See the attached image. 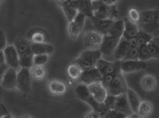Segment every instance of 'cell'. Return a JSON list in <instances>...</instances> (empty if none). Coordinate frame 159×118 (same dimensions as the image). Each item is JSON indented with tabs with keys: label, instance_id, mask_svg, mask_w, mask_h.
Here are the masks:
<instances>
[{
	"label": "cell",
	"instance_id": "d590c367",
	"mask_svg": "<svg viewBox=\"0 0 159 118\" xmlns=\"http://www.w3.org/2000/svg\"><path fill=\"white\" fill-rule=\"evenodd\" d=\"M152 57L151 56L150 53H149L147 45H143L141 46L139 48V60L142 61H148L152 59Z\"/></svg>",
	"mask_w": 159,
	"mask_h": 118
},
{
	"label": "cell",
	"instance_id": "ffe728a7",
	"mask_svg": "<svg viewBox=\"0 0 159 118\" xmlns=\"http://www.w3.org/2000/svg\"><path fill=\"white\" fill-rule=\"evenodd\" d=\"M31 49L34 55L47 54L51 55L54 51V47L51 44L46 43H33L31 42Z\"/></svg>",
	"mask_w": 159,
	"mask_h": 118
},
{
	"label": "cell",
	"instance_id": "f546056e",
	"mask_svg": "<svg viewBox=\"0 0 159 118\" xmlns=\"http://www.w3.org/2000/svg\"><path fill=\"white\" fill-rule=\"evenodd\" d=\"M139 30L145 31L152 34L159 29V13L156 20L151 23H139L138 24Z\"/></svg>",
	"mask_w": 159,
	"mask_h": 118
},
{
	"label": "cell",
	"instance_id": "d6a6232c",
	"mask_svg": "<svg viewBox=\"0 0 159 118\" xmlns=\"http://www.w3.org/2000/svg\"><path fill=\"white\" fill-rule=\"evenodd\" d=\"M48 61V55L47 54H40V55H34L33 65L44 66Z\"/></svg>",
	"mask_w": 159,
	"mask_h": 118
},
{
	"label": "cell",
	"instance_id": "7c38bea8",
	"mask_svg": "<svg viewBox=\"0 0 159 118\" xmlns=\"http://www.w3.org/2000/svg\"><path fill=\"white\" fill-rule=\"evenodd\" d=\"M114 110L125 114L127 117L133 116V115H136L134 114L130 107V105L129 104L127 94H123L119 96H116Z\"/></svg>",
	"mask_w": 159,
	"mask_h": 118
},
{
	"label": "cell",
	"instance_id": "83f0119b",
	"mask_svg": "<svg viewBox=\"0 0 159 118\" xmlns=\"http://www.w3.org/2000/svg\"><path fill=\"white\" fill-rule=\"evenodd\" d=\"M58 5L62 7L63 12L64 15H65L68 23L72 22L76 17L79 11L75 8L68 6V5L66 4L65 3L62 2V3H59Z\"/></svg>",
	"mask_w": 159,
	"mask_h": 118
},
{
	"label": "cell",
	"instance_id": "8d00e7d4",
	"mask_svg": "<svg viewBox=\"0 0 159 118\" xmlns=\"http://www.w3.org/2000/svg\"><path fill=\"white\" fill-rule=\"evenodd\" d=\"M131 21L139 24L141 20V13L140 11H138L137 9L131 8L128 11V17Z\"/></svg>",
	"mask_w": 159,
	"mask_h": 118
},
{
	"label": "cell",
	"instance_id": "b9f144b4",
	"mask_svg": "<svg viewBox=\"0 0 159 118\" xmlns=\"http://www.w3.org/2000/svg\"><path fill=\"white\" fill-rule=\"evenodd\" d=\"M0 117H11L9 111L6 109V107L3 106V104H1V108H0Z\"/></svg>",
	"mask_w": 159,
	"mask_h": 118
},
{
	"label": "cell",
	"instance_id": "d6986e66",
	"mask_svg": "<svg viewBox=\"0 0 159 118\" xmlns=\"http://www.w3.org/2000/svg\"><path fill=\"white\" fill-rule=\"evenodd\" d=\"M140 85L143 90L152 92L155 90L157 87V80L155 76L151 74H147L141 78Z\"/></svg>",
	"mask_w": 159,
	"mask_h": 118
},
{
	"label": "cell",
	"instance_id": "e0dca14e",
	"mask_svg": "<svg viewBox=\"0 0 159 118\" xmlns=\"http://www.w3.org/2000/svg\"><path fill=\"white\" fill-rule=\"evenodd\" d=\"M131 45L129 40L122 37L119 41L117 48L113 54V57L117 61H123L130 49Z\"/></svg>",
	"mask_w": 159,
	"mask_h": 118
},
{
	"label": "cell",
	"instance_id": "9c48e42d",
	"mask_svg": "<svg viewBox=\"0 0 159 118\" xmlns=\"http://www.w3.org/2000/svg\"><path fill=\"white\" fill-rule=\"evenodd\" d=\"M1 85L7 90H15L17 88V69L9 67L1 78Z\"/></svg>",
	"mask_w": 159,
	"mask_h": 118
},
{
	"label": "cell",
	"instance_id": "7a4b0ae2",
	"mask_svg": "<svg viewBox=\"0 0 159 118\" xmlns=\"http://www.w3.org/2000/svg\"><path fill=\"white\" fill-rule=\"evenodd\" d=\"M15 46L19 54L20 66L29 68L33 66L34 54L31 49V41L23 39H19Z\"/></svg>",
	"mask_w": 159,
	"mask_h": 118
},
{
	"label": "cell",
	"instance_id": "30bf717a",
	"mask_svg": "<svg viewBox=\"0 0 159 118\" xmlns=\"http://www.w3.org/2000/svg\"><path fill=\"white\" fill-rule=\"evenodd\" d=\"M103 37L102 34L95 31H87L84 35V45L88 49H99L102 43Z\"/></svg>",
	"mask_w": 159,
	"mask_h": 118
},
{
	"label": "cell",
	"instance_id": "c3c4849f",
	"mask_svg": "<svg viewBox=\"0 0 159 118\" xmlns=\"http://www.w3.org/2000/svg\"><path fill=\"white\" fill-rule=\"evenodd\" d=\"M152 35L153 37H155V36H159V29H158V30H157V31H155L154 33H152Z\"/></svg>",
	"mask_w": 159,
	"mask_h": 118
},
{
	"label": "cell",
	"instance_id": "f6af8a7d",
	"mask_svg": "<svg viewBox=\"0 0 159 118\" xmlns=\"http://www.w3.org/2000/svg\"><path fill=\"white\" fill-rule=\"evenodd\" d=\"M84 117H93V118H96V117H100L99 116V114H98V113L96 111H91L89 112H88L87 114H86L85 115H84Z\"/></svg>",
	"mask_w": 159,
	"mask_h": 118
},
{
	"label": "cell",
	"instance_id": "4dcf8cb0",
	"mask_svg": "<svg viewBox=\"0 0 159 118\" xmlns=\"http://www.w3.org/2000/svg\"><path fill=\"white\" fill-rule=\"evenodd\" d=\"M152 39L153 36L152 34L140 30H139V32L136 37L137 44L139 47L147 45L149 42L152 40Z\"/></svg>",
	"mask_w": 159,
	"mask_h": 118
},
{
	"label": "cell",
	"instance_id": "5b68a950",
	"mask_svg": "<svg viewBox=\"0 0 159 118\" xmlns=\"http://www.w3.org/2000/svg\"><path fill=\"white\" fill-rule=\"evenodd\" d=\"M106 90L108 94L113 96H119L123 94H126L128 87L122 72L117 74L116 77L107 86Z\"/></svg>",
	"mask_w": 159,
	"mask_h": 118
},
{
	"label": "cell",
	"instance_id": "5bb4252c",
	"mask_svg": "<svg viewBox=\"0 0 159 118\" xmlns=\"http://www.w3.org/2000/svg\"><path fill=\"white\" fill-rule=\"evenodd\" d=\"M3 51L6 58V62L9 66L17 69L20 66V61L16 47L15 45H9Z\"/></svg>",
	"mask_w": 159,
	"mask_h": 118
},
{
	"label": "cell",
	"instance_id": "1f68e13d",
	"mask_svg": "<svg viewBox=\"0 0 159 118\" xmlns=\"http://www.w3.org/2000/svg\"><path fill=\"white\" fill-rule=\"evenodd\" d=\"M139 48H140V47H139L138 45L135 46H131L126 55V56L123 59V61L139 60Z\"/></svg>",
	"mask_w": 159,
	"mask_h": 118
},
{
	"label": "cell",
	"instance_id": "7dc6e473",
	"mask_svg": "<svg viewBox=\"0 0 159 118\" xmlns=\"http://www.w3.org/2000/svg\"><path fill=\"white\" fill-rule=\"evenodd\" d=\"M152 40L154 41V42L156 43V45H157V47L159 48V36L153 37Z\"/></svg>",
	"mask_w": 159,
	"mask_h": 118
},
{
	"label": "cell",
	"instance_id": "7402d4cb",
	"mask_svg": "<svg viewBox=\"0 0 159 118\" xmlns=\"http://www.w3.org/2000/svg\"><path fill=\"white\" fill-rule=\"evenodd\" d=\"M126 94L127 96L129 104L130 105L132 111H133L134 114L137 115L139 107L140 106L141 102L140 98H139L137 93L134 90L130 89V88H128Z\"/></svg>",
	"mask_w": 159,
	"mask_h": 118
},
{
	"label": "cell",
	"instance_id": "ee69618b",
	"mask_svg": "<svg viewBox=\"0 0 159 118\" xmlns=\"http://www.w3.org/2000/svg\"><path fill=\"white\" fill-rule=\"evenodd\" d=\"M9 68V65L6 62L0 63V72H1V78L3 77L4 74L7 70L8 68Z\"/></svg>",
	"mask_w": 159,
	"mask_h": 118
},
{
	"label": "cell",
	"instance_id": "44dd1931",
	"mask_svg": "<svg viewBox=\"0 0 159 118\" xmlns=\"http://www.w3.org/2000/svg\"><path fill=\"white\" fill-rule=\"evenodd\" d=\"M48 90L52 94L55 96H62L66 94L67 87L65 84L61 81L54 80L49 82Z\"/></svg>",
	"mask_w": 159,
	"mask_h": 118
},
{
	"label": "cell",
	"instance_id": "4316f807",
	"mask_svg": "<svg viewBox=\"0 0 159 118\" xmlns=\"http://www.w3.org/2000/svg\"><path fill=\"white\" fill-rule=\"evenodd\" d=\"M30 72L33 79L43 80L47 76V71L43 66L33 65L30 68Z\"/></svg>",
	"mask_w": 159,
	"mask_h": 118
},
{
	"label": "cell",
	"instance_id": "277c9868",
	"mask_svg": "<svg viewBox=\"0 0 159 118\" xmlns=\"http://www.w3.org/2000/svg\"><path fill=\"white\" fill-rule=\"evenodd\" d=\"M93 16L100 19H115L119 12L116 5H108L100 0H92Z\"/></svg>",
	"mask_w": 159,
	"mask_h": 118
},
{
	"label": "cell",
	"instance_id": "ab89813d",
	"mask_svg": "<svg viewBox=\"0 0 159 118\" xmlns=\"http://www.w3.org/2000/svg\"><path fill=\"white\" fill-rule=\"evenodd\" d=\"M45 37L44 36L43 33L37 32L34 34L31 39L33 43H44Z\"/></svg>",
	"mask_w": 159,
	"mask_h": 118
},
{
	"label": "cell",
	"instance_id": "6da1fadb",
	"mask_svg": "<svg viewBox=\"0 0 159 118\" xmlns=\"http://www.w3.org/2000/svg\"><path fill=\"white\" fill-rule=\"evenodd\" d=\"M74 92H75L79 99L86 103L89 106H90L92 110L96 111L99 114V117H107V115L108 114L110 109L107 107L104 103H99L94 99L90 91L89 90L88 85L81 83L80 84L78 85L75 88Z\"/></svg>",
	"mask_w": 159,
	"mask_h": 118
},
{
	"label": "cell",
	"instance_id": "60d3db41",
	"mask_svg": "<svg viewBox=\"0 0 159 118\" xmlns=\"http://www.w3.org/2000/svg\"><path fill=\"white\" fill-rule=\"evenodd\" d=\"M127 116L122 114V113L119 112L116 110H110L108 113V114L107 115L106 117H109V118H121V117H126Z\"/></svg>",
	"mask_w": 159,
	"mask_h": 118
},
{
	"label": "cell",
	"instance_id": "681fc988",
	"mask_svg": "<svg viewBox=\"0 0 159 118\" xmlns=\"http://www.w3.org/2000/svg\"><path fill=\"white\" fill-rule=\"evenodd\" d=\"M68 85H69L70 86H72V82L70 80L68 81Z\"/></svg>",
	"mask_w": 159,
	"mask_h": 118
},
{
	"label": "cell",
	"instance_id": "f1b7e54d",
	"mask_svg": "<svg viewBox=\"0 0 159 118\" xmlns=\"http://www.w3.org/2000/svg\"><path fill=\"white\" fill-rule=\"evenodd\" d=\"M79 12L83 13L86 17L90 19L93 17V10L92 0H82L78 9Z\"/></svg>",
	"mask_w": 159,
	"mask_h": 118
},
{
	"label": "cell",
	"instance_id": "bcb514c9",
	"mask_svg": "<svg viewBox=\"0 0 159 118\" xmlns=\"http://www.w3.org/2000/svg\"><path fill=\"white\" fill-rule=\"evenodd\" d=\"M100 1L108 5H115L119 0H100Z\"/></svg>",
	"mask_w": 159,
	"mask_h": 118
},
{
	"label": "cell",
	"instance_id": "8fae6325",
	"mask_svg": "<svg viewBox=\"0 0 159 118\" xmlns=\"http://www.w3.org/2000/svg\"><path fill=\"white\" fill-rule=\"evenodd\" d=\"M102 77V74L99 71L96 67H95L89 70H83L80 77L79 81L80 83L88 86L93 83L101 82Z\"/></svg>",
	"mask_w": 159,
	"mask_h": 118
},
{
	"label": "cell",
	"instance_id": "74e56055",
	"mask_svg": "<svg viewBox=\"0 0 159 118\" xmlns=\"http://www.w3.org/2000/svg\"><path fill=\"white\" fill-rule=\"evenodd\" d=\"M119 72H115V73H111V74H107V75H103L102 79V84L103 86L105 87L106 88H107V86L110 84L112 82V81L114 80L117 76V75Z\"/></svg>",
	"mask_w": 159,
	"mask_h": 118
},
{
	"label": "cell",
	"instance_id": "484cf974",
	"mask_svg": "<svg viewBox=\"0 0 159 118\" xmlns=\"http://www.w3.org/2000/svg\"><path fill=\"white\" fill-rule=\"evenodd\" d=\"M82 71L83 70L80 66L78 65L76 63L73 62L67 68V75L71 80H79Z\"/></svg>",
	"mask_w": 159,
	"mask_h": 118
},
{
	"label": "cell",
	"instance_id": "52a82bcc",
	"mask_svg": "<svg viewBox=\"0 0 159 118\" xmlns=\"http://www.w3.org/2000/svg\"><path fill=\"white\" fill-rule=\"evenodd\" d=\"M86 16L81 12H78V15L74 20L69 23L68 33L70 38L73 40H76L81 33L85 23Z\"/></svg>",
	"mask_w": 159,
	"mask_h": 118
},
{
	"label": "cell",
	"instance_id": "ba28073f",
	"mask_svg": "<svg viewBox=\"0 0 159 118\" xmlns=\"http://www.w3.org/2000/svg\"><path fill=\"white\" fill-rule=\"evenodd\" d=\"M30 68L21 67L17 72V88L24 93H28L31 90V78Z\"/></svg>",
	"mask_w": 159,
	"mask_h": 118
},
{
	"label": "cell",
	"instance_id": "2e32d148",
	"mask_svg": "<svg viewBox=\"0 0 159 118\" xmlns=\"http://www.w3.org/2000/svg\"><path fill=\"white\" fill-rule=\"evenodd\" d=\"M88 88L94 99L99 103L104 102L108 94L106 88L103 86L101 82L89 84Z\"/></svg>",
	"mask_w": 159,
	"mask_h": 118
},
{
	"label": "cell",
	"instance_id": "9a60e30c",
	"mask_svg": "<svg viewBox=\"0 0 159 118\" xmlns=\"http://www.w3.org/2000/svg\"><path fill=\"white\" fill-rule=\"evenodd\" d=\"M147 62L140 60L121 61V68L123 73H133L145 69Z\"/></svg>",
	"mask_w": 159,
	"mask_h": 118
},
{
	"label": "cell",
	"instance_id": "f35d334b",
	"mask_svg": "<svg viewBox=\"0 0 159 118\" xmlns=\"http://www.w3.org/2000/svg\"><path fill=\"white\" fill-rule=\"evenodd\" d=\"M115 100H116V96H113L111 94H108L106 98L105 101H104V104L109 107L110 110L114 109V104H115Z\"/></svg>",
	"mask_w": 159,
	"mask_h": 118
},
{
	"label": "cell",
	"instance_id": "e575fe53",
	"mask_svg": "<svg viewBox=\"0 0 159 118\" xmlns=\"http://www.w3.org/2000/svg\"><path fill=\"white\" fill-rule=\"evenodd\" d=\"M148 51L150 53L151 56L152 58L159 59V48L156 45V43L154 42L153 40L149 42L147 44Z\"/></svg>",
	"mask_w": 159,
	"mask_h": 118
},
{
	"label": "cell",
	"instance_id": "8992f818",
	"mask_svg": "<svg viewBox=\"0 0 159 118\" xmlns=\"http://www.w3.org/2000/svg\"><path fill=\"white\" fill-rule=\"evenodd\" d=\"M120 39L117 37L109 35L107 34L103 35L102 43L99 48L102 55L107 57L113 55Z\"/></svg>",
	"mask_w": 159,
	"mask_h": 118
},
{
	"label": "cell",
	"instance_id": "836d02e7",
	"mask_svg": "<svg viewBox=\"0 0 159 118\" xmlns=\"http://www.w3.org/2000/svg\"><path fill=\"white\" fill-rule=\"evenodd\" d=\"M112 62H109L107 61L104 60L103 58H100L98 61V62L96 64V67L99 70V71L100 72L102 75H105L106 72L107 70V69L109 68V67L111 66Z\"/></svg>",
	"mask_w": 159,
	"mask_h": 118
},
{
	"label": "cell",
	"instance_id": "3957f363",
	"mask_svg": "<svg viewBox=\"0 0 159 118\" xmlns=\"http://www.w3.org/2000/svg\"><path fill=\"white\" fill-rule=\"evenodd\" d=\"M102 54L99 49H88L83 51L80 56L74 61L80 66L82 70L95 68L98 61L102 58Z\"/></svg>",
	"mask_w": 159,
	"mask_h": 118
},
{
	"label": "cell",
	"instance_id": "cb8c5ba5",
	"mask_svg": "<svg viewBox=\"0 0 159 118\" xmlns=\"http://www.w3.org/2000/svg\"><path fill=\"white\" fill-rule=\"evenodd\" d=\"M158 13V9H149V10L140 11L141 20L139 23H151L154 22L157 18Z\"/></svg>",
	"mask_w": 159,
	"mask_h": 118
},
{
	"label": "cell",
	"instance_id": "ac0fdd59",
	"mask_svg": "<svg viewBox=\"0 0 159 118\" xmlns=\"http://www.w3.org/2000/svg\"><path fill=\"white\" fill-rule=\"evenodd\" d=\"M124 23H125V28H124L123 37L127 40L136 37L139 32L138 24L133 23L128 17L124 19Z\"/></svg>",
	"mask_w": 159,
	"mask_h": 118
},
{
	"label": "cell",
	"instance_id": "603a6c76",
	"mask_svg": "<svg viewBox=\"0 0 159 118\" xmlns=\"http://www.w3.org/2000/svg\"><path fill=\"white\" fill-rule=\"evenodd\" d=\"M124 28H125L124 19H120V20L115 21L111 28L110 29V30L108 32L107 35L121 39L123 35Z\"/></svg>",
	"mask_w": 159,
	"mask_h": 118
},
{
	"label": "cell",
	"instance_id": "4fadbf2b",
	"mask_svg": "<svg viewBox=\"0 0 159 118\" xmlns=\"http://www.w3.org/2000/svg\"><path fill=\"white\" fill-rule=\"evenodd\" d=\"M93 28V31L102 34V35H105L108 33L110 30L115 20L114 19H100L95 17L90 18Z\"/></svg>",
	"mask_w": 159,
	"mask_h": 118
},
{
	"label": "cell",
	"instance_id": "7bdbcfd3",
	"mask_svg": "<svg viewBox=\"0 0 159 118\" xmlns=\"http://www.w3.org/2000/svg\"><path fill=\"white\" fill-rule=\"evenodd\" d=\"M0 41H1V45H0V47H1V50H3V49L6 48L7 46V42H6V35L3 33V31H1V34H0Z\"/></svg>",
	"mask_w": 159,
	"mask_h": 118
},
{
	"label": "cell",
	"instance_id": "d4e9b609",
	"mask_svg": "<svg viewBox=\"0 0 159 118\" xmlns=\"http://www.w3.org/2000/svg\"><path fill=\"white\" fill-rule=\"evenodd\" d=\"M154 111V106L151 102L143 101L141 102L139 107L137 115L141 117L150 116Z\"/></svg>",
	"mask_w": 159,
	"mask_h": 118
}]
</instances>
